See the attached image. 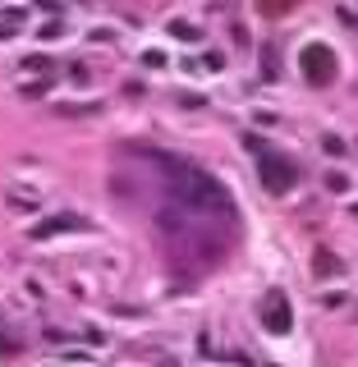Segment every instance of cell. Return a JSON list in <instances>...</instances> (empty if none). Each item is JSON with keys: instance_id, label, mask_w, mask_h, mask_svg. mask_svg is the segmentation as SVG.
<instances>
[{"instance_id": "cell-5", "label": "cell", "mask_w": 358, "mask_h": 367, "mask_svg": "<svg viewBox=\"0 0 358 367\" xmlns=\"http://www.w3.org/2000/svg\"><path fill=\"white\" fill-rule=\"evenodd\" d=\"M60 229H83V220H78V216H69V212L47 216L42 225H32V239H51V234H60Z\"/></svg>"}, {"instance_id": "cell-15", "label": "cell", "mask_w": 358, "mask_h": 367, "mask_svg": "<svg viewBox=\"0 0 358 367\" xmlns=\"http://www.w3.org/2000/svg\"><path fill=\"white\" fill-rule=\"evenodd\" d=\"M354 220H358V207H354Z\"/></svg>"}, {"instance_id": "cell-13", "label": "cell", "mask_w": 358, "mask_h": 367, "mask_svg": "<svg viewBox=\"0 0 358 367\" xmlns=\"http://www.w3.org/2000/svg\"><path fill=\"white\" fill-rule=\"evenodd\" d=\"M23 69H51V60H47V55H28V60H23Z\"/></svg>"}, {"instance_id": "cell-4", "label": "cell", "mask_w": 358, "mask_h": 367, "mask_svg": "<svg viewBox=\"0 0 358 367\" xmlns=\"http://www.w3.org/2000/svg\"><path fill=\"white\" fill-rule=\"evenodd\" d=\"M257 317H262V331H266V336H290V326H294L290 299H285L281 290L262 294V303H257Z\"/></svg>"}, {"instance_id": "cell-7", "label": "cell", "mask_w": 358, "mask_h": 367, "mask_svg": "<svg viewBox=\"0 0 358 367\" xmlns=\"http://www.w3.org/2000/svg\"><path fill=\"white\" fill-rule=\"evenodd\" d=\"M312 271H317V275H340L344 266H340V257H335V253H327V248H322V253H317V262H312Z\"/></svg>"}, {"instance_id": "cell-11", "label": "cell", "mask_w": 358, "mask_h": 367, "mask_svg": "<svg viewBox=\"0 0 358 367\" xmlns=\"http://www.w3.org/2000/svg\"><path fill=\"white\" fill-rule=\"evenodd\" d=\"M327 188H331V193H344V188H349V179H344V175H327Z\"/></svg>"}, {"instance_id": "cell-14", "label": "cell", "mask_w": 358, "mask_h": 367, "mask_svg": "<svg viewBox=\"0 0 358 367\" xmlns=\"http://www.w3.org/2000/svg\"><path fill=\"white\" fill-rule=\"evenodd\" d=\"M69 78H74V83H88L92 74H88V64H74V69H69Z\"/></svg>"}, {"instance_id": "cell-8", "label": "cell", "mask_w": 358, "mask_h": 367, "mask_svg": "<svg viewBox=\"0 0 358 367\" xmlns=\"http://www.w3.org/2000/svg\"><path fill=\"white\" fill-rule=\"evenodd\" d=\"M262 74L266 78H281V74H276V46H271V42L262 46Z\"/></svg>"}, {"instance_id": "cell-9", "label": "cell", "mask_w": 358, "mask_h": 367, "mask_svg": "<svg viewBox=\"0 0 358 367\" xmlns=\"http://www.w3.org/2000/svg\"><path fill=\"white\" fill-rule=\"evenodd\" d=\"M322 152H327V156H344L349 147H344V142H340L335 134H327V138H322Z\"/></svg>"}, {"instance_id": "cell-2", "label": "cell", "mask_w": 358, "mask_h": 367, "mask_svg": "<svg viewBox=\"0 0 358 367\" xmlns=\"http://www.w3.org/2000/svg\"><path fill=\"white\" fill-rule=\"evenodd\" d=\"M244 147L257 156V175H262L266 193H290V188H294V166H290L281 152H271V142H262L257 134H248Z\"/></svg>"}, {"instance_id": "cell-1", "label": "cell", "mask_w": 358, "mask_h": 367, "mask_svg": "<svg viewBox=\"0 0 358 367\" xmlns=\"http://www.w3.org/2000/svg\"><path fill=\"white\" fill-rule=\"evenodd\" d=\"M138 156H142V161H152V166L166 175V188H170V193L184 202V207H193V212H203V216H216L225 229H234V220H239V207L230 202V193H225V184H220L216 175L198 170L193 161H179V156L152 152V147H138Z\"/></svg>"}, {"instance_id": "cell-6", "label": "cell", "mask_w": 358, "mask_h": 367, "mask_svg": "<svg viewBox=\"0 0 358 367\" xmlns=\"http://www.w3.org/2000/svg\"><path fill=\"white\" fill-rule=\"evenodd\" d=\"M170 37H179V42H188V46L203 42V32L193 28V23H184V18H170Z\"/></svg>"}, {"instance_id": "cell-3", "label": "cell", "mask_w": 358, "mask_h": 367, "mask_svg": "<svg viewBox=\"0 0 358 367\" xmlns=\"http://www.w3.org/2000/svg\"><path fill=\"white\" fill-rule=\"evenodd\" d=\"M298 69H303V78H308L312 88H327L331 78H335V55L322 42H308L298 51Z\"/></svg>"}, {"instance_id": "cell-10", "label": "cell", "mask_w": 358, "mask_h": 367, "mask_svg": "<svg viewBox=\"0 0 358 367\" xmlns=\"http://www.w3.org/2000/svg\"><path fill=\"white\" fill-rule=\"evenodd\" d=\"M10 353H18V340H10L5 326H0V358H10Z\"/></svg>"}, {"instance_id": "cell-12", "label": "cell", "mask_w": 358, "mask_h": 367, "mask_svg": "<svg viewBox=\"0 0 358 367\" xmlns=\"http://www.w3.org/2000/svg\"><path fill=\"white\" fill-rule=\"evenodd\" d=\"M179 106H188V110H203L207 101H203V97H193V92H184V97H179Z\"/></svg>"}]
</instances>
